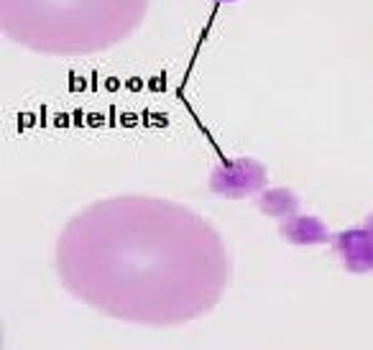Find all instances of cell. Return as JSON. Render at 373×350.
<instances>
[{
  "mask_svg": "<svg viewBox=\"0 0 373 350\" xmlns=\"http://www.w3.org/2000/svg\"><path fill=\"white\" fill-rule=\"evenodd\" d=\"M54 269L82 305L144 327L200 320L230 281L218 230L190 207L148 195L82 207L56 238Z\"/></svg>",
  "mask_w": 373,
  "mask_h": 350,
  "instance_id": "obj_1",
  "label": "cell"
},
{
  "mask_svg": "<svg viewBox=\"0 0 373 350\" xmlns=\"http://www.w3.org/2000/svg\"><path fill=\"white\" fill-rule=\"evenodd\" d=\"M148 0H0V31L13 44L52 56H87L126 41Z\"/></svg>",
  "mask_w": 373,
  "mask_h": 350,
  "instance_id": "obj_2",
  "label": "cell"
}]
</instances>
